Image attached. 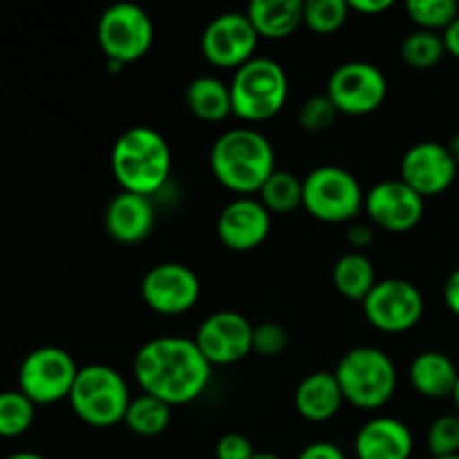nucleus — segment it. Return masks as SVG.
<instances>
[{"label": "nucleus", "mask_w": 459, "mask_h": 459, "mask_svg": "<svg viewBox=\"0 0 459 459\" xmlns=\"http://www.w3.org/2000/svg\"><path fill=\"white\" fill-rule=\"evenodd\" d=\"M363 202L366 193L359 179L341 166H318L303 179V209L321 222H352Z\"/></svg>", "instance_id": "7"}, {"label": "nucleus", "mask_w": 459, "mask_h": 459, "mask_svg": "<svg viewBox=\"0 0 459 459\" xmlns=\"http://www.w3.org/2000/svg\"><path fill=\"white\" fill-rule=\"evenodd\" d=\"M459 370L448 354L429 350L412 359L411 384L421 397L446 399L455 394Z\"/></svg>", "instance_id": "21"}, {"label": "nucleus", "mask_w": 459, "mask_h": 459, "mask_svg": "<svg viewBox=\"0 0 459 459\" xmlns=\"http://www.w3.org/2000/svg\"><path fill=\"white\" fill-rule=\"evenodd\" d=\"M258 31L247 13L227 12L215 16L202 34V54L206 61L222 70H240L254 58L258 48Z\"/></svg>", "instance_id": "13"}, {"label": "nucleus", "mask_w": 459, "mask_h": 459, "mask_svg": "<svg viewBox=\"0 0 459 459\" xmlns=\"http://www.w3.org/2000/svg\"><path fill=\"white\" fill-rule=\"evenodd\" d=\"M363 209L375 229L406 233L412 231L424 218L426 200L402 179H384L366 193Z\"/></svg>", "instance_id": "15"}, {"label": "nucleus", "mask_w": 459, "mask_h": 459, "mask_svg": "<svg viewBox=\"0 0 459 459\" xmlns=\"http://www.w3.org/2000/svg\"><path fill=\"white\" fill-rule=\"evenodd\" d=\"M200 278L191 267L179 263H161L148 269L142 281V299L161 316H179L191 312L200 300Z\"/></svg>", "instance_id": "14"}, {"label": "nucleus", "mask_w": 459, "mask_h": 459, "mask_svg": "<svg viewBox=\"0 0 459 459\" xmlns=\"http://www.w3.org/2000/svg\"><path fill=\"white\" fill-rule=\"evenodd\" d=\"M155 39L151 16L139 4L117 3L101 13L97 25V40L106 61L130 63L148 54Z\"/></svg>", "instance_id": "9"}, {"label": "nucleus", "mask_w": 459, "mask_h": 459, "mask_svg": "<svg viewBox=\"0 0 459 459\" xmlns=\"http://www.w3.org/2000/svg\"><path fill=\"white\" fill-rule=\"evenodd\" d=\"M170 146L151 126H133L117 137L110 169L121 191L151 197L169 182Z\"/></svg>", "instance_id": "3"}, {"label": "nucleus", "mask_w": 459, "mask_h": 459, "mask_svg": "<svg viewBox=\"0 0 459 459\" xmlns=\"http://www.w3.org/2000/svg\"><path fill=\"white\" fill-rule=\"evenodd\" d=\"M393 0H350V9L361 16H379L393 7Z\"/></svg>", "instance_id": "37"}, {"label": "nucleus", "mask_w": 459, "mask_h": 459, "mask_svg": "<svg viewBox=\"0 0 459 459\" xmlns=\"http://www.w3.org/2000/svg\"><path fill=\"white\" fill-rule=\"evenodd\" d=\"M412 433L394 417H375L354 437V453L359 459H411Z\"/></svg>", "instance_id": "19"}, {"label": "nucleus", "mask_w": 459, "mask_h": 459, "mask_svg": "<svg viewBox=\"0 0 459 459\" xmlns=\"http://www.w3.org/2000/svg\"><path fill=\"white\" fill-rule=\"evenodd\" d=\"M303 0H254L245 13L260 39L282 40L303 25Z\"/></svg>", "instance_id": "22"}, {"label": "nucleus", "mask_w": 459, "mask_h": 459, "mask_svg": "<svg viewBox=\"0 0 459 459\" xmlns=\"http://www.w3.org/2000/svg\"><path fill=\"white\" fill-rule=\"evenodd\" d=\"M36 417V403L30 402L21 390L0 393V437L13 439L31 429Z\"/></svg>", "instance_id": "27"}, {"label": "nucleus", "mask_w": 459, "mask_h": 459, "mask_svg": "<svg viewBox=\"0 0 459 459\" xmlns=\"http://www.w3.org/2000/svg\"><path fill=\"white\" fill-rule=\"evenodd\" d=\"M186 108L200 121L218 124L233 115L231 90L215 76H197L186 88Z\"/></svg>", "instance_id": "23"}, {"label": "nucleus", "mask_w": 459, "mask_h": 459, "mask_svg": "<svg viewBox=\"0 0 459 459\" xmlns=\"http://www.w3.org/2000/svg\"><path fill=\"white\" fill-rule=\"evenodd\" d=\"M79 370L70 352L56 345H43L22 359L18 368V390L36 406L58 403L70 399Z\"/></svg>", "instance_id": "8"}, {"label": "nucleus", "mask_w": 459, "mask_h": 459, "mask_svg": "<svg viewBox=\"0 0 459 459\" xmlns=\"http://www.w3.org/2000/svg\"><path fill=\"white\" fill-rule=\"evenodd\" d=\"M444 303L455 316H459V269H455L444 282Z\"/></svg>", "instance_id": "38"}, {"label": "nucleus", "mask_w": 459, "mask_h": 459, "mask_svg": "<svg viewBox=\"0 0 459 459\" xmlns=\"http://www.w3.org/2000/svg\"><path fill=\"white\" fill-rule=\"evenodd\" d=\"M133 375L142 393L169 406H186L206 390L211 366L195 341L186 336H160L134 354Z\"/></svg>", "instance_id": "1"}, {"label": "nucleus", "mask_w": 459, "mask_h": 459, "mask_svg": "<svg viewBox=\"0 0 459 459\" xmlns=\"http://www.w3.org/2000/svg\"><path fill=\"white\" fill-rule=\"evenodd\" d=\"M343 399L361 411L384 408L397 390V368L379 348L361 345L341 357L334 370Z\"/></svg>", "instance_id": "4"}, {"label": "nucleus", "mask_w": 459, "mask_h": 459, "mask_svg": "<svg viewBox=\"0 0 459 459\" xmlns=\"http://www.w3.org/2000/svg\"><path fill=\"white\" fill-rule=\"evenodd\" d=\"M448 151H451L453 160H455L457 166H459V133L455 134V137L451 139V143H448Z\"/></svg>", "instance_id": "41"}, {"label": "nucleus", "mask_w": 459, "mask_h": 459, "mask_svg": "<svg viewBox=\"0 0 459 459\" xmlns=\"http://www.w3.org/2000/svg\"><path fill=\"white\" fill-rule=\"evenodd\" d=\"M453 399H455V406L459 411V379H457V388H455V394H453Z\"/></svg>", "instance_id": "43"}, {"label": "nucleus", "mask_w": 459, "mask_h": 459, "mask_svg": "<svg viewBox=\"0 0 459 459\" xmlns=\"http://www.w3.org/2000/svg\"><path fill=\"white\" fill-rule=\"evenodd\" d=\"M4 459H48L43 455H39V453H30V451H21V453H12V455H7Z\"/></svg>", "instance_id": "40"}, {"label": "nucleus", "mask_w": 459, "mask_h": 459, "mask_svg": "<svg viewBox=\"0 0 459 459\" xmlns=\"http://www.w3.org/2000/svg\"><path fill=\"white\" fill-rule=\"evenodd\" d=\"M130 390L124 377L110 366L92 363L81 368L70 393V406L83 424L110 429L126 420Z\"/></svg>", "instance_id": "6"}, {"label": "nucleus", "mask_w": 459, "mask_h": 459, "mask_svg": "<svg viewBox=\"0 0 459 459\" xmlns=\"http://www.w3.org/2000/svg\"><path fill=\"white\" fill-rule=\"evenodd\" d=\"M170 408L173 406L164 403L161 399L142 393L139 397L130 399L124 424L128 426L130 433L139 435V437H157L169 429Z\"/></svg>", "instance_id": "25"}, {"label": "nucleus", "mask_w": 459, "mask_h": 459, "mask_svg": "<svg viewBox=\"0 0 459 459\" xmlns=\"http://www.w3.org/2000/svg\"><path fill=\"white\" fill-rule=\"evenodd\" d=\"M327 97L341 115L366 117L379 110L388 97V81L377 65L368 61H348L327 79Z\"/></svg>", "instance_id": "10"}, {"label": "nucleus", "mask_w": 459, "mask_h": 459, "mask_svg": "<svg viewBox=\"0 0 459 459\" xmlns=\"http://www.w3.org/2000/svg\"><path fill=\"white\" fill-rule=\"evenodd\" d=\"M251 459H281L278 455H273V453H255Z\"/></svg>", "instance_id": "42"}, {"label": "nucleus", "mask_w": 459, "mask_h": 459, "mask_svg": "<svg viewBox=\"0 0 459 459\" xmlns=\"http://www.w3.org/2000/svg\"><path fill=\"white\" fill-rule=\"evenodd\" d=\"M296 459H348L336 444L332 442H314L305 446Z\"/></svg>", "instance_id": "36"}, {"label": "nucleus", "mask_w": 459, "mask_h": 459, "mask_svg": "<svg viewBox=\"0 0 459 459\" xmlns=\"http://www.w3.org/2000/svg\"><path fill=\"white\" fill-rule=\"evenodd\" d=\"M406 12L417 30L446 31L459 16V3L455 0H408Z\"/></svg>", "instance_id": "29"}, {"label": "nucleus", "mask_w": 459, "mask_h": 459, "mask_svg": "<svg viewBox=\"0 0 459 459\" xmlns=\"http://www.w3.org/2000/svg\"><path fill=\"white\" fill-rule=\"evenodd\" d=\"M457 169L448 146L437 142H420L408 148L402 157L399 179L426 200L448 191L455 182Z\"/></svg>", "instance_id": "16"}, {"label": "nucleus", "mask_w": 459, "mask_h": 459, "mask_svg": "<svg viewBox=\"0 0 459 459\" xmlns=\"http://www.w3.org/2000/svg\"><path fill=\"white\" fill-rule=\"evenodd\" d=\"M272 231V213L255 197H236L218 218V238L231 251H254Z\"/></svg>", "instance_id": "17"}, {"label": "nucleus", "mask_w": 459, "mask_h": 459, "mask_svg": "<svg viewBox=\"0 0 459 459\" xmlns=\"http://www.w3.org/2000/svg\"><path fill=\"white\" fill-rule=\"evenodd\" d=\"M195 345L211 368L233 366L254 352V325L238 312H215L197 327Z\"/></svg>", "instance_id": "12"}, {"label": "nucleus", "mask_w": 459, "mask_h": 459, "mask_svg": "<svg viewBox=\"0 0 459 459\" xmlns=\"http://www.w3.org/2000/svg\"><path fill=\"white\" fill-rule=\"evenodd\" d=\"M258 200L269 213H291L303 206V179L290 170H273L272 178L258 191Z\"/></svg>", "instance_id": "26"}, {"label": "nucleus", "mask_w": 459, "mask_h": 459, "mask_svg": "<svg viewBox=\"0 0 459 459\" xmlns=\"http://www.w3.org/2000/svg\"><path fill=\"white\" fill-rule=\"evenodd\" d=\"M345 399L339 388L334 372H312L305 377L294 393V406L303 420L323 424V421L334 420L343 408Z\"/></svg>", "instance_id": "20"}, {"label": "nucleus", "mask_w": 459, "mask_h": 459, "mask_svg": "<svg viewBox=\"0 0 459 459\" xmlns=\"http://www.w3.org/2000/svg\"><path fill=\"white\" fill-rule=\"evenodd\" d=\"M446 56V45L444 36L435 31L415 30L403 39L402 43V58L406 65L415 70H430Z\"/></svg>", "instance_id": "28"}, {"label": "nucleus", "mask_w": 459, "mask_h": 459, "mask_svg": "<svg viewBox=\"0 0 459 459\" xmlns=\"http://www.w3.org/2000/svg\"><path fill=\"white\" fill-rule=\"evenodd\" d=\"M290 345V334L282 325L273 321H264L254 325V352L264 359L281 357Z\"/></svg>", "instance_id": "33"}, {"label": "nucleus", "mask_w": 459, "mask_h": 459, "mask_svg": "<svg viewBox=\"0 0 459 459\" xmlns=\"http://www.w3.org/2000/svg\"><path fill=\"white\" fill-rule=\"evenodd\" d=\"M433 459H459V455H451V457H433Z\"/></svg>", "instance_id": "44"}, {"label": "nucleus", "mask_w": 459, "mask_h": 459, "mask_svg": "<svg viewBox=\"0 0 459 459\" xmlns=\"http://www.w3.org/2000/svg\"><path fill=\"white\" fill-rule=\"evenodd\" d=\"M363 314L375 330L384 334H403L424 316V296L411 281L385 278L366 296Z\"/></svg>", "instance_id": "11"}, {"label": "nucleus", "mask_w": 459, "mask_h": 459, "mask_svg": "<svg viewBox=\"0 0 459 459\" xmlns=\"http://www.w3.org/2000/svg\"><path fill=\"white\" fill-rule=\"evenodd\" d=\"M103 224L108 236L121 245H137L146 240L155 227V209L151 197L119 191L108 202Z\"/></svg>", "instance_id": "18"}, {"label": "nucleus", "mask_w": 459, "mask_h": 459, "mask_svg": "<svg viewBox=\"0 0 459 459\" xmlns=\"http://www.w3.org/2000/svg\"><path fill=\"white\" fill-rule=\"evenodd\" d=\"M426 442H429V451L433 453V457L459 455V417H437V420L430 424Z\"/></svg>", "instance_id": "32"}, {"label": "nucleus", "mask_w": 459, "mask_h": 459, "mask_svg": "<svg viewBox=\"0 0 459 459\" xmlns=\"http://www.w3.org/2000/svg\"><path fill=\"white\" fill-rule=\"evenodd\" d=\"M345 0H307L303 7V25L318 36H330L345 25L350 16Z\"/></svg>", "instance_id": "30"}, {"label": "nucleus", "mask_w": 459, "mask_h": 459, "mask_svg": "<svg viewBox=\"0 0 459 459\" xmlns=\"http://www.w3.org/2000/svg\"><path fill=\"white\" fill-rule=\"evenodd\" d=\"M375 227L370 222H352L348 229V242L354 251L368 249L375 242Z\"/></svg>", "instance_id": "35"}, {"label": "nucleus", "mask_w": 459, "mask_h": 459, "mask_svg": "<svg viewBox=\"0 0 459 459\" xmlns=\"http://www.w3.org/2000/svg\"><path fill=\"white\" fill-rule=\"evenodd\" d=\"M233 115L249 124H260L276 117L290 97V79L273 58L254 56L233 72L231 85Z\"/></svg>", "instance_id": "5"}, {"label": "nucleus", "mask_w": 459, "mask_h": 459, "mask_svg": "<svg viewBox=\"0 0 459 459\" xmlns=\"http://www.w3.org/2000/svg\"><path fill=\"white\" fill-rule=\"evenodd\" d=\"M442 36H444V45H446V54L459 58V16L455 18V22H453V25L444 31Z\"/></svg>", "instance_id": "39"}, {"label": "nucleus", "mask_w": 459, "mask_h": 459, "mask_svg": "<svg viewBox=\"0 0 459 459\" xmlns=\"http://www.w3.org/2000/svg\"><path fill=\"white\" fill-rule=\"evenodd\" d=\"M332 282L343 299L363 303L379 281H377L375 263L361 251H350L336 260L332 269Z\"/></svg>", "instance_id": "24"}, {"label": "nucleus", "mask_w": 459, "mask_h": 459, "mask_svg": "<svg viewBox=\"0 0 459 459\" xmlns=\"http://www.w3.org/2000/svg\"><path fill=\"white\" fill-rule=\"evenodd\" d=\"M341 112L336 110V106L332 103V99L327 94H314L307 101H303V106L299 108V126L307 133H327L332 126L336 124Z\"/></svg>", "instance_id": "31"}, {"label": "nucleus", "mask_w": 459, "mask_h": 459, "mask_svg": "<svg viewBox=\"0 0 459 459\" xmlns=\"http://www.w3.org/2000/svg\"><path fill=\"white\" fill-rule=\"evenodd\" d=\"M255 448L249 437L240 433H227L215 444V457L218 459H251L255 455Z\"/></svg>", "instance_id": "34"}, {"label": "nucleus", "mask_w": 459, "mask_h": 459, "mask_svg": "<svg viewBox=\"0 0 459 459\" xmlns=\"http://www.w3.org/2000/svg\"><path fill=\"white\" fill-rule=\"evenodd\" d=\"M211 170L224 188L249 197L276 170V152L272 142L255 128H231L220 134L211 148Z\"/></svg>", "instance_id": "2"}]
</instances>
